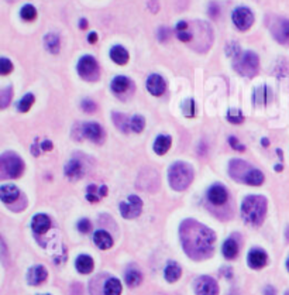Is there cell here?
Listing matches in <instances>:
<instances>
[{"mask_svg": "<svg viewBox=\"0 0 289 295\" xmlns=\"http://www.w3.org/2000/svg\"><path fill=\"white\" fill-rule=\"evenodd\" d=\"M86 199L92 202V204H96L100 201V198H103L107 195V187L106 185H102V187H96L95 184H90L89 187L86 188Z\"/></svg>", "mask_w": 289, "mask_h": 295, "instance_id": "obj_22", "label": "cell"}, {"mask_svg": "<svg viewBox=\"0 0 289 295\" xmlns=\"http://www.w3.org/2000/svg\"><path fill=\"white\" fill-rule=\"evenodd\" d=\"M48 277V272L45 270V267L43 265H34L29 270L27 274V281L30 282L31 285H40L43 284Z\"/></svg>", "mask_w": 289, "mask_h": 295, "instance_id": "obj_19", "label": "cell"}, {"mask_svg": "<svg viewBox=\"0 0 289 295\" xmlns=\"http://www.w3.org/2000/svg\"><path fill=\"white\" fill-rule=\"evenodd\" d=\"M264 294L265 295H276V291H275V288L272 285H267L265 289H264Z\"/></svg>", "mask_w": 289, "mask_h": 295, "instance_id": "obj_51", "label": "cell"}, {"mask_svg": "<svg viewBox=\"0 0 289 295\" xmlns=\"http://www.w3.org/2000/svg\"><path fill=\"white\" fill-rule=\"evenodd\" d=\"M286 268H288V271H289V258H288V261H286Z\"/></svg>", "mask_w": 289, "mask_h": 295, "instance_id": "obj_56", "label": "cell"}, {"mask_svg": "<svg viewBox=\"0 0 289 295\" xmlns=\"http://www.w3.org/2000/svg\"><path fill=\"white\" fill-rule=\"evenodd\" d=\"M146 86H147V91H149L153 96H161V95H164L165 89H167L165 79H164L161 75H158V74L150 75L149 78H147Z\"/></svg>", "mask_w": 289, "mask_h": 295, "instance_id": "obj_13", "label": "cell"}, {"mask_svg": "<svg viewBox=\"0 0 289 295\" xmlns=\"http://www.w3.org/2000/svg\"><path fill=\"white\" fill-rule=\"evenodd\" d=\"M264 181H265V177H264V174H262L259 170H257V168H254V167H252L251 170H250V173H248L247 177H245L244 184H247V185H251V187H259V185H262V184H264Z\"/></svg>", "mask_w": 289, "mask_h": 295, "instance_id": "obj_29", "label": "cell"}, {"mask_svg": "<svg viewBox=\"0 0 289 295\" xmlns=\"http://www.w3.org/2000/svg\"><path fill=\"white\" fill-rule=\"evenodd\" d=\"M64 171H65V175L69 180H78V178H81L82 175H83V167H82L79 160L74 159L71 160V161H68L67 164H65Z\"/></svg>", "mask_w": 289, "mask_h": 295, "instance_id": "obj_21", "label": "cell"}, {"mask_svg": "<svg viewBox=\"0 0 289 295\" xmlns=\"http://www.w3.org/2000/svg\"><path fill=\"white\" fill-rule=\"evenodd\" d=\"M109 55L113 62L119 64V65H124L128 61V51H127L124 47L121 46H114L111 47L110 51H109Z\"/></svg>", "mask_w": 289, "mask_h": 295, "instance_id": "obj_25", "label": "cell"}, {"mask_svg": "<svg viewBox=\"0 0 289 295\" xmlns=\"http://www.w3.org/2000/svg\"><path fill=\"white\" fill-rule=\"evenodd\" d=\"M267 199L262 195H248L241 204V216L245 223L259 226L267 215Z\"/></svg>", "mask_w": 289, "mask_h": 295, "instance_id": "obj_2", "label": "cell"}, {"mask_svg": "<svg viewBox=\"0 0 289 295\" xmlns=\"http://www.w3.org/2000/svg\"><path fill=\"white\" fill-rule=\"evenodd\" d=\"M182 112L186 117H193L195 116V100L188 99L185 103L182 105Z\"/></svg>", "mask_w": 289, "mask_h": 295, "instance_id": "obj_40", "label": "cell"}, {"mask_svg": "<svg viewBox=\"0 0 289 295\" xmlns=\"http://www.w3.org/2000/svg\"><path fill=\"white\" fill-rule=\"evenodd\" d=\"M168 181L172 189L185 191L193 181V168L185 161H177L170 167Z\"/></svg>", "mask_w": 289, "mask_h": 295, "instance_id": "obj_3", "label": "cell"}, {"mask_svg": "<svg viewBox=\"0 0 289 295\" xmlns=\"http://www.w3.org/2000/svg\"><path fill=\"white\" fill-rule=\"evenodd\" d=\"M189 26L191 24H188V22H178V24H177V33L189 30Z\"/></svg>", "mask_w": 289, "mask_h": 295, "instance_id": "obj_49", "label": "cell"}, {"mask_svg": "<svg viewBox=\"0 0 289 295\" xmlns=\"http://www.w3.org/2000/svg\"><path fill=\"white\" fill-rule=\"evenodd\" d=\"M170 36H171V30L168 29V27H160V29H158V36H157V37H158L160 41L165 43V41L170 38Z\"/></svg>", "mask_w": 289, "mask_h": 295, "instance_id": "obj_45", "label": "cell"}, {"mask_svg": "<svg viewBox=\"0 0 289 295\" xmlns=\"http://www.w3.org/2000/svg\"><path fill=\"white\" fill-rule=\"evenodd\" d=\"M268 261V254L262 249H258V247H254V249L250 250L248 256H247V263L248 265L254 268V270H259L262 268L264 265L267 264Z\"/></svg>", "mask_w": 289, "mask_h": 295, "instance_id": "obj_14", "label": "cell"}, {"mask_svg": "<svg viewBox=\"0 0 289 295\" xmlns=\"http://www.w3.org/2000/svg\"><path fill=\"white\" fill-rule=\"evenodd\" d=\"M226 54L229 55L230 58H237L240 57V46L237 43H230L229 46L226 47Z\"/></svg>", "mask_w": 289, "mask_h": 295, "instance_id": "obj_41", "label": "cell"}, {"mask_svg": "<svg viewBox=\"0 0 289 295\" xmlns=\"http://www.w3.org/2000/svg\"><path fill=\"white\" fill-rule=\"evenodd\" d=\"M229 143H230V145H231V147L234 149V150H238V152H244V150H245L244 145H243V144L238 143V140L234 136H230Z\"/></svg>", "mask_w": 289, "mask_h": 295, "instance_id": "obj_46", "label": "cell"}, {"mask_svg": "<svg viewBox=\"0 0 289 295\" xmlns=\"http://www.w3.org/2000/svg\"><path fill=\"white\" fill-rule=\"evenodd\" d=\"M34 102H36V96H34L33 93H27V95H24V96L19 100V103H17V110L22 112V113H27L31 109V106L34 105Z\"/></svg>", "mask_w": 289, "mask_h": 295, "instance_id": "obj_33", "label": "cell"}, {"mask_svg": "<svg viewBox=\"0 0 289 295\" xmlns=\"http://www.w3.org/2000/svg\"><path fill=\"white\" fill-rule=\"evenodd\" d=\"M111 120L113 123L116 124V127L120 130V131H123V133H127L128 130H130V120H128V117H127L126 114L123 113H113L111 114Z\"/></svg>", "mask_w": 289, "mask_h": 295, "instance_id": "obj_32", "label": "cell"}, {"mask_svg": "<svg viewBox=\"0 0 289 295\" xmlns=\"http://www.w3.org/2000/svg\"><path fill=\"white\" fill-rule=\"evenodd\" d=\"M231 20L236 29L240 31H247L254 23V13L251 9L245 6H238L231 13Z\"/></svg>", "mask_w": 289, "mask_h": 295, "instance_id": "obj_7", "label": "cell"}, {"mask_svg": "<svg viewBox=\"0 0 289 295\" xmlns=\"http://www.w3.org/2000/svg\"><path fill=\"white\" fill-rule=\"evenodd\" d=\"M229 199V191L222 184L212 185L208 191V201L212 205H223Z\"/></svg>", "mask_w": 289, "mask_h": 295, "instance_id": "obj_12", "label": "cell"}, {"mask_svg": "<svg viewBox=\"0 0 289 295\" xmlns=\"http://www.w3.org/2000/svg\"><path fill=\"white\" fill-rule=\"evenodd\" d=\"M196 295H219V285L215 278L209 275H202L195 281Z\"/></svg>", "mask_w": 289, "mask_h": 295, "instance_id": "obj_9", "label": "cell"}, {"mask_svg": "<svg viewBox=\"0 0 289 295\" xmlns=\"http://www.w3.org/2000/svg\"><path fill=\"white\" fill-rule=\"evenodd\" d=\"M146 127V119L141 114H134L130 119V130L134 133H141Z\"/></svg>", "mask_w": 289, "mask_h": 295, "instance_id": "obj_36", "label": "cell"}, {"mask_svg": "<svg viewBox=\"0 0 289 295\" xmlns=\"http://www.w3.org/2000/svg\"><path fill=\"white\" fill-rule=\"evenodd\" d=\"M182 275V270L175 261H170V264L165 267V271H164V277L168 282H177V281L181 278Z\"/></svg>", "mask_w": 289, "mask_h": 295, "instance_id": "obj_26", "label": "cell"}, {"mask_svg": "<svg viewBox=\"0 0 289 295\" xmlns=\"http://www.w3.org/2000/svg\"><path fill=\"white\" fill-rule=\"evenodd\" d=\"M31 227L36 235H44L45 232L51 227V219L45 213H37L31 219Z\"/></svg>", "mask_w": 289, "mask_h": 295, "instance_id": "obj_16", "label": "cell"}, {"mask_svg": "<svg viewBox=\"0 0 289 295\" xmlns=\"http://www.w3.org/2000/svg\"><path fill=\"white\" fill-rule=\"evenodd\" d=\"M272 99V92L268 88L267 85H261L258 86L255 91H254V95H252V100L257 106H265L271 102Z\"/></svg>", "mask_w": 289, "mask_h": 295, "instance_id": "obj_18", "label": "cell"}, {"mask_svg": "<svg viewBox=\"0 0 289 295\" xmlns=\"http://www.w3.org/2000/svg\"><path fill=\"white\" fill-rule=\"evenodd\" d=\"M12 98H13V88L9 86L6 89L0 92V107L5 109V107L9 106V103L12 102Z\"/></svg>", "mask_w": 289, "mask_h": 295, "instance_id": "obj_37", "label": "cell"}, {"mask_svg": "<svg viewBox=\"0 0 289 295\" xmlns=\"http://www.w3.org/2000/svg\"><path fill=\"white\" fill-rule=\"evenodd\" d=\"M222 253H223V256L227 258V260H233V258L237 257V254H238L237 242H236L233 237H229L226 242L223 243Z\"/></svg>", "mask_w": 289, "mask_h": 295, "instance_id": "obj_27", "label": "cell"}, {"mask_svg": "<svg viewBox=\"0 0 289 295\" xmlns=\"http://www.w3.org/2000/svg\"><path fill=\"white\" fill-rule=\"evenodd\" d=\"M177 37H178L179 41H182V43H191V41H193L192 31L189 30L179 31V33H177Z\"/></svg>", "mask_w": 289, "mask_h": 295, "instance_id": "obj_44", "label": "cell"}, {"mask_svg": "<svg viewBox=\"0 0 289 295\" xmlns=\"http://www.w3.org/2000/svg\"><path fill=\"white\" fill-rule=\"evenodd\" d=\"M44 44L45 47H47V50L51 54L60 53V37H58L55 33H48V34H45Z\"/></svg>", "mask_w": 289, "mask_h": 295, "instance_id": "obj_30", "label": "cell"}, {"mask_svg": "<svg viewBox=\"0 0 289 295\" xmlns=\"http://www.w3.org/2000/svg\"><path fill=\"white\" fill-rule=\"evenodd\" d=\"M20 17L24 22H33L37 17V9L33 5H24L20 10Z\"/></svg>", "mask_w": 289, "mask_h": 295, "instance_id": "obj_35", "label": "cell"}, {"mask_svg": "<svg viewBox=\"0 0 289 295\" xmlns=\"http://www.w3.org/2000/svg\"><path fill=\"white\" fill-rule=\"evenodd\" d=\"M251 168L252 167L243 160H231L229 164V174L234 181L244 184L245 177L250 173Z\"/></svg>", "mask_w": 289, "mask_h": 295, "instance_id": "obj_10", "label": "cell"}, {"mask_svg": "<svg viewBox=\"0 0 289 295\" xmlns=\"http://www.w3.org/2000/svg\"><path fill=\"white\" fill-rule=\"evenodd\" d=\"M271 31L278 43L289 44V20L276 19L274 23L271 24Z\"/></svg>", "mask_w": 289, "mask_h": 295, "instance_id": "obj_11", "label": "cell"}, {"mask_svg": "<svg viewBox=\"0 0 289 295\" xmlns=\"http://www.w3.org/2000/svg\"><path fill=\"white\" fill-rule=\"evenodd\" d=\"M171 147V137L167 134H160L154 141V153L158 156H164L165 153L170 150Z\"/></svg>", "mask_w": 289, "mask_h": 295, "instance_id": "obj_28", "label": "cell"}, {"mask_svg": "<svg viewBox=\"0 0 289 295\" xmlns=\"http://www.w3.org/2000/svg\"><path fill=\"white\" fill-rule=\"evenodd\" d=\"M130 86H131V79L124 75L114 76L110 82L111 91L114 92L116 95H123V93H126V92L130 89Z\"/></svg>", "mask_w": 289, "mask_h": 295, "instance_id": "obj_20", "label": "cell"}, {"mask_svg": "<svg viewBox=\"0 0 289 295\" xmlns=\"http://www.w3.org/2000/svg\"><path fill=\"white\" fill-rule=\"evenodd\" d=\"M20 195H22V192H20V189L17 188L16 185L6 184V185H2L0 187V199L5 204H13V202H16L20 198Z\"/></svg>", "mask_w": 289, "mask_h": 295, "instance_id": "obj_17", "label": "cell"}, {"mask_svg": "<svg viewBox=\"0 0 289 295\" xmlns=\"http://www.w3.org/2000/svg\"><path fill=\"white\" fill-rule=\"evenodd\" d=\"M90 229H92V223H90L89 219H86V218H83L78 222V230L81 232V233H89Z\"/></svg>", "mask_w": 289, "mask_h": 295, "instance_id": "obj_43", "label": "cell"}, {"mask_svg": "<svg viewBox=\"0 0 289 295\" xmlns=\"http://www.w3.org/2000/svg\"><path fill=\"white\" fill-rule=\"evenodd\" d=\"M282 168H283V167H282V166H275V170H276V171H278V173H281V171H282Z\"/></svg>", "mask_w": 289, "mask_h": 295, "instance_id": "obj_53", "label": "cell"}, {"mask_svg": "<svg viewBox=\"0 0 289 295\" xmlns=\"http://www.w3.org/2000/svg\"><path fill=\"white\" fill-rule=\"evenodd\" d=\"M93 242L96 244L99 249L102 250H107L110 249L111 246H113V239H111V236L106 232V230H96L95 232V235H93Z\"/></svg>", "mask_w": 289, "mask_h": 295, "instance_id": "obj_23", "label": "cell"}, {"mask_svg": "<svg viewBox=\"0 0 289 295\" xmlns=\"http://www.w3.org/2000/svg\"><path fill=\"white\" fill-rule=\"evenodd\" d=\"M93 258L88 256V254H81L76 257V261H75V267L76 270L81 272V274H89L93 270Z\"/></svg>", "mask_w": 289, "mask_h": 295, "instance_id": "obj_24", "label": "cell"}, {"mask_svg": "<svg viewBox=\"0 0 289 295\" xmlns=\"http://www.w3.org/2000/svg\"><path fill=\"white\" fill-rule=\"evenodd\" d=\"M179 235L184 250L189 257L199 260L212 254L216 243V235L208 226L196 220L186 219L181 225Z\"/></svg>", "mask_w": 289, "mask_h": 295, "instance_id": "obj_1", "label": "cell"}, {"mask_svg": "<svg viewBox=\"0 0 289 295\" xmlns=\"http://www.w3.org/2000/svg\"><path fill=\"white\" fill-rule=\"evenodd\" d=\"M13 71V64H12V61L6 58V57H3V58H0V74L2 75H8Z\"/></svg>", "mask_w": 289, "mask_h": 295, "instance_id": "obj_39", "label": "cell"}, {"mask_svg": "<svg viewBox=\"0 0 289 295\" xmlns=\"http://www.w3.org/2000/svg\"><path fill=\"white\" fill-rule=\"evenodd\" d=\"M286 295H289V294H286Z\"/></svg>", "mask_w": 289, "mask_h": 295, "instance_id": "obj_58", "label": "cell"}, {"mask_svg": "<svg viewBox=\"0 0 289 295\" xmlns=\"http://www.w3.org/2000/svg\"><path fill=\"white\" fill-rule=\"evenodd\" d=\"M141 211H142V201L137 195H130L126 202L120 204V213L126 219H134L140 216Z\"/></svg>", "mask_w": 289, "mask_h": 295, "instance_id": "obj_8", "label": "cell"}, {"mask_svg": "<svg viewBox=\"0 0 289 295\" xmlns=\"http://www.w3.org/2000/svg\"><path fill=\"white\" fill-rule=\"evenodd\" d=\"M97 33L96 31H92V33H89L88 34V43H90V44H95L97 41Z\"/></svg>", "mask_w": 289, "mask_h": 295, "instance_id": "obj_50", "label": "cell"}, {"mask_svg": "<svg viewBox=\"0 0 289 295\" xmlns=\"http://www.w3.org/2000/svg\"><path fill=\"white\" fill-rule=\"evenodd\" d=\"M81 107H82V110H83V112H86V113H93V112L97 109L96 103H95L93 100H90V99H85V100L81 103Z\"/></svg>", "mask_w": 289, "mask_h": 295, "instance_id": "obj_42", "label": "cell"}, {"mask_svg": "<svg viewBox=\"0 0 289 295\" xmlns=\"http://www.w3.org/2000/svg\"><path fill=\"white\" fill-rule=\"evenodd\" d=\"M121 289H123V287H121V282H120L119 278L111 277L104 282V295H120Z\"/></svg>", "mask_w": 289, "mask_h": 295, "instance_id": "obj_31", "label": "cell"}, {"mask_svg": "<svg viewBox=\"0 0 289 295\" xmlns=\"http://www.w3.org/2000/svg\"><path fill=\"white\" fill-rule=\"evenodd\" d=\"M40 295H50V294H40Z\"/></svg>", "mask_w": 289, "mask_h": 295, "instance_id": "obj_57", "label": "cell"}, {"mask_svg": "<svg viewBox=\"0 0 289 295\" xmlns=\"http://www.w3.org/2000/svg\"><path fill=\"white\" fill-rule=\"evenodd\" d=\"M219 13H220V8H219V5L217 3H210V6H209V15L210 17H213V19H217L219 17Z\"/></svg>", "mask_w": 289, "mask_h": 295, "instance_id": "obj_47", "label": "cell"}, {"mask_svg": "<svg viewBox=\"0 0 289 295\" xmlns=\"http://www.w3.org/2000/svg\"><path fill=\"white\" fill-rule=\"evenodd\" d=\"M24 171V163L16 153L8 152L0 157V175L2 178H19Z\"/></svg>", "mask_w": 289, "mask_h": 295, "instance_id": "obj_4", "label": "cell"}, {"mask_svg": "<svg viewBox=\"0 0 289 295\" xmlns=\"http://www.w3.org/2000/svg\"><path fill=\"white\" fill-rule=\"evenodd\" d=\"M227 120L233 124H241L244 121V114L238 109H230L227 113Z\"/></svg>", "mask_w": 289, "mask_h": 295, "instance_id": "obj_38", "label": "cell"}, {"mask_svg": "<svg viewBox=\"0 0 289 295\" xmlns=\"http://www.w3.org/2000/svg\"><path fill=\"white\" fill-rule=\"evenodd\" d=\"M262 144H264V145H268V140H267V138H264V140H262Z\"/></svg>", "mask_w": 289, "mask_h": 295, "instance_id": "obj_54", "label": "cell"}, {"mask_svg": "<svg viewBox=\"0 0 289 295\" xmlns=\"http://www.w3.org/2000/svg\"><path fill=\"white\" fill-rule=\"evenodd\" d=\"M40 147H41V150H43V152H51L52 149H54V144H52L50 140H45V141L41 143Z\"/></svg>", "mask_w": 289, "mask_h": 295, "instance_id": "obj_48", "label": "cell"}, {"mask_svg": "<svg viewBox=\"0 0 289 295\" xmlns=\"http://www.w3.org/2000/svg\"><path fill=\"white\" fill-rule=\"evenodd\" d=\"M286 239L289 240V226H288V230H286Z\"/></svg>", "mask_w": 289, "mask_h": 295, "instance_id": "obj_55", "label": "cell"}, {"mask_svg": "<svg viewBox=\"0 0 289 295\" xmlns=\"http://www.w3.org/2000/svg\"><path fill=\"white\" fill-rule=\"evenodd\" d=\"M79 27L85 30V29L88 27V20H86V19H81V20H79Z\"/></svg>", "mask_w": 289, "mask_h": 295, "instance_id": "obj_52", "label": "cell"}, {"mask_svg": "<svg viewBox=\"0 0 289 295\" xmlns=\"http://www.w3.org/2000/svg\"><path fill=\"white\" fill-rule=\"evenodd\" d=\"M233 67L236 69V72H238L240 75L251 78V76H254L258 72V55L255 53H252V51H245V53H243L240 57H237V58L234 60Z\"/></svg>", "mask_w": 289, "mask_h": 295, "instance_id": "obj_5", "label": "cell"}, {"mask_svg": "<svg viewBox=\"0 0 289 295\" xmlns=\"http://www.w3.org/2000/svg\"><path fill=\"white\" fill-rule=\"evenodd\" d=\"M82 133L86 138H89L95 143H100L102 137H103V130L100 127V124L96 121H88L82 126Z\"/></svg>", "mask_w": 289, "mask_h": 295, "instance_id": "obj_15", "label": "cell"}, {"mask_svg": "<svg viewBox=\"0 0 289 295\" xmlns=\"http://www.w3.org/2000/svg\"><path fill=\"white\" fill-rule=\"evenodd\" d=\"M76 69H78V74H79V76L83 81L96 82L97 79L100 78L99 64H97V61L92 55H83L82 58H79Z\"/></svg>", "mask_w": 289, "mask_h": 295, "instance_id": "obj_6", "label": "cell"}, {"mask_svg": "<svg viewBox=\"0 0 289 295\" xmlns=\"http://www.w3.org/2000/svg\"><path fill=\"white\" fill-rule=\"evenodd\" d=\"M142 281V275L138 270L135 268H130L126 271V282L128 287H137L140 285V282Z\"/></svg>", "mask_w": 289, "mask_h": 295, "instance_id": "obj_34", "label": "cell"}]
</instances>
